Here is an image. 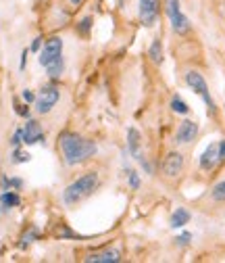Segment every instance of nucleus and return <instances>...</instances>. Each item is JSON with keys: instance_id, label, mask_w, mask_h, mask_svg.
Masks as SVG:
<instances>
[{"instance_id": "f257e3e1", "label": "nucleus", "mask_w": 225, "mask_h": 263, "mask_svg": "<svg viewBox=\"0 0 225 263\" xmlns=\"http://www.w3.org/2000/svg\"><path fill=\"white\" fill-rule=\"evenodd\" d=\"M56 151H58L60 161L65 163L67 167H77L98 155V144L81 134H77V132L65 129V132H60L56 138Z\"/></svg>"}, {"instance_id": "f03ea898", "label": "nucleus", "mask_w": 225, "mask_h": 263, "mask_svg": "<svg viewBox=\"0 0 225 263\" xmlns=\"http://www.w3.org/2000/svg\"><path fill=\"white\" fill-rule=\"evenodd\" d=\"M98 188H100V174L96 170L86 172L63 190V203H65L67 207H77L86 199H90Z\"/></svg>"}, {"instance_id": "7ed1b4c3", "label": "nucleus", "mask_w": 225, "mask_h": 263, "mask_svg": "<svg viewBox=\"0 0 225 263\" xmlns=\"http://www.w3.org/2000/svg\"><path fill=\"white\" fill-rule=\"evenodd\" d=\"M183 82L186 86L192 90V92H196L200 98H202V103L207 105V111L211 117H217V105H215V98L211 96V90H209V84L204 80V76L196 69H190L183 73Z\"/></svg>"}, {"instance_id": "20e7f679", "label": "nucleus", "mask_w": 225, "mask_h": 263, "mask_svg": "<svg viewBox=\"0 0 225 263\" xmlns=\"http://www.w3.org/2000/svg\"><path fill=\"white\" fill-rule=\"evenodd\" d=\"M58 98H60V90H58V86H54V84H46V86H42V88L36 92V103H34L36 113H38V115H48V113L56 107Z\"/></svg>"}, {"instance_id": "39448f33", "label": "nucleus", "mask_w": 225, "mask_h": 263, "mask_svg": "<svg viewBox=\"0 0 225 263\" xmlns=\"http://www.w3.org/2000/svg\"><path fill=\"white\" fill-rule=\"evenodd\" d=\"M38 54H40L38 61H40V65L44 69L50 67V65H54V63H58V61H63V40L58 36H52V38L44 40Z\"/></svg>"}, {"instance_id": "423d86ee", "label": "nucleus", "mask_w": 225, "mask_h": 263, "mask_svg": "<svg viewBox=\"0 0 225 263\" xmlns=\"http://www.w3.org/2000/svg\"><path fill=\"white\" fill-rule=\"evenodd\" d=\"M183 167H186V157L177 151H171L165 155L163 163H160V174H163L165 180H177L181 178Z\"/></svg>"}, {"instance_id": "0eeeda50", "label": "nucleus", "mask_w": 225, "mask_h": 263, "mask_svg": "<svg viewBox=\"0 0 225 263\" xmlns=\"http://www.w3.org/2000/svg\"><path fill=\"white\" fill-rule=\"evenodd\" d=\"M138 17L144 27L156 25L160 17V0H138Z\"/></svg>"}, {"instance_id": "6e6552de", "label": "nucleus", "mask_w": 225, "mask_h": 263, "mask_svg": "<svg viewBox=\"0 0 225 263\" xmlns=\"http://www.w3.org/2000/svg\"><path fill=\"white\" fill-rule=\"evenodd\" d=\"M198 132H200V127H198V123L194 119H181L179 125H177V129H175L173 142L179 144V146L192 144V142L198 138Z\"/></svg>"}, {"instance_id": "1a4fd4ad", "label": "nucleus", "mask_w": 225, "mask_h": 263, "mask_svg": "<svg viewBox=\"0 0 225 263\" xmlns=\"http://www.w3.org/2000/svg\"><path fill=\"white\" fill-rule=\"evenodd\" d=\"M23 144L31 146V144H44V129L40 125V121L36 119H27V123L23 125Z\"/></svg>"}, {"instance_id": "9d476101", "label": "nucleus", "mask_w": 225, "mask_h": 263, "mask_svg": "<svg viewBox=\"0 0 225 263\" xmlns=\"http://www.w3.org/2000/svg\"><path fill=\"white\" fill-rule=\"evenodd\" d=\"M198 167L202 172H213V170L219 167V142H211L202 151V155L198 159Z\"/></svg>"}, {"instance_id": "9b49d317", "label": "nucleus", "mask_w": 225, "mask_h": 263, "mask_svg": "<svg viewBox=\"0 0 225 263\" xmlns=\"http://www.w3.org/2000/svg\"><path fill=\"white\" fill-rule=\"evenodd\" d=\"M84 261H88V263H119L121 261V251L105 249V251H98V253H92V255L84 257Z\"/></svg>"}, {"instance_id": "f8f14e48", "label": "nucleus", "mask_w": 225, "mask_h": 263, "mask_svg": "<svg viewBox=\"0 0 225 263\" xmlns=\"http://www.w3.org/2000/svg\"><path fill=\"white\" fill-rule=\"evenodd\" d=\"M127 151H130L132 159H138L142 155V134L138 127L127 129Z\"/></svg>"}, {"instance_id": "ddd939ff", "label": "nucleus", "mask_w": 225, "mask_h": 263, "mask_svg": "<svg viewBox=\"0 0 225 263\" xmlns=\"http://www.w3.org/2000/svg\"><path fill=\"white\" fill-rule=\"evenodd\" d=\"M169 23H171V29L175 31L177 36H186V34H190V31H192V23H190V19L183 15V11L177 13V15H173V17L169 19Z\"/></svg>"}, {"instance_id": "4468645a", "label": "nucleus", "mask_w": 225, "mask_h": 263, "mask_svg": "<svg viewBox=\"0 0 225 263\" xmlns=\"http://www.w3.org/2000/svg\"><path fill=\"white\" fill-rule=\"evenodd\" d=\"M190 219H192L190 209L177 207V209L171 213V217H169V226H171L173 230H179V228H186V223H190Z\"/></svg>"}, {"instance_id": "2eb2a0df", "label": "nucleus", "mask_w": 225, "mask_h": 263, "mask_svg": "<svg viewBox=\"0 0 225 263\" xmlns=\"http://www.w3.org/2000/svg\"><path fill=\"white\" fill-rule=\"evenodd\" d=\"M148 59L154 63V65H163L165 61V52H163V40H160L158 36L152 38L150 46H148Z\"/></svg>"}, {"instance_id": "dca6fc26", "label": "nucleus", "mask_w": 225, "mask_h": 263, "mask_svg": "<svg viewBox=\"0 0 225 263\" xmlns=\"http://www.w3.org/2000/svg\"><path fill=\"white\" fill-rule=\"evenodd\" d=\"M0 205H3V209H17L21 207V196L17 190H3V194H0Z\"/></svg>"}, {"instance_id": "f3484780", "label": "nucleus", "mask_w": 225, "mask_h": 263, "mask_svg": "<svg viewBox=\"0 0 225 263\" xmlns=\"http://www.w3.org/2000/svg\"><path fill=\"white\" fill-rule=\"evenodd\" d=\"M169 107H171V111H173V113H177V115H181V117L190 115V107H188V103L183 101V98H181L179 94H173Z\"/></svg>"}, {"instance_id": "a211bd4d", "label": "nucleus", "mask_w": 225, "mask_h": 263, "mask_svg": "<svg viewBox=\"0 0 225 263\" xmlns=\"http://www.w3.org/2000/svg\"><path fill=\"white\" fill-rule=\"evenodd\" d=\"M38 236H40V230H38L36 226H29L25 232L21 234V242H19V247H21V249H27L31 242H36V240H38Z\"/></svg>"}, {"instance_id": "6ab92c4d", "label": "nucleus", "mask_w": 225, "mask_h": 263, "mask_svg": "<svg viewBox=\"0 0 225 263\" xmlns=\"http://www.w3.org/2000/svg\"><path fill=\"white\" fill-rule=\"evenodd\" d=\"M209 199L213 203H225V180L213 184V188L209 190Z\"/></svg>"}, {"instance_id": "aec40b11", "label": "nucleus", "mask_w": 225, "mask_h": 263, "mask_svg": "<svg viewBox=\"0 0 225 263\" xmlns=\"http://www.w3.org/2000/svg\"><path fill=\"white\" fill-rule=\"evenodd\" d=\"M0 188L3 190H23V180L21 178H7V176H3L0 178Z\"/></svg>"}, {"instance_id": "412c9836", "label": "nucleus", "mask_w": 225, "mask_h": 263, "mask_svg": "<svg viewBox=\"0 0 225 263\" xmlns=\"http://www.w3.org/2000/svg\"><path fill=\"white\" fill-rule=\"evenodd\" d=\"M63 73H65V59L58 61V63H54V65H50V67H46V76H48L52 82H54V80H60Z\"/></svg>"}, {"instance_id": "4be33fe9", "label": "nucleus", "mask_w": 225, "mask_h": 263, "mask_svg": "<svg viewBox=\"0 0 225 263\" xmlns=\"http://www.w3.org/2000/svg\"><path fill=\"white\" fill-rule=\"evenodd\" d=\"M92 25H94V19H92L90 15L84 17V19H79V23H77V34H79L81 38H88L90 31H92Z\"/></svg>"}, {"instance_id": "5701e85b", "label": "nucleus", "mask_w": 225, "mask_h": 263, "mask_svg": "<svg viewBox=\"0 0 225 263\" xmlns=\"http://www.w3.org/2000/svg\"><path fill=\"white\" fill-rule=\"evenodd\" d=\"M31 159V155L25 151V148H21V146H17V148H13V155H11V161L15 163V165H21V163H27Z\"/></svg>"}, {"instance_id": "b1692460", "label": "nucleus", "mask_w": 225, "mask_h": 263, "mask_svg": "<svg viewBox=\"0 0 225 263\" xmlns=\"http://www.w3.org/2000/svg\"><path fill=\"white\" fill-rule=\"evenodd\" d=\"M127 186H130V190H140L142 186V178L136 170H130L127 172Z\"/></svg>"}, {"instance_id": "393cba45", "label": "nucleus", "mask_w": 225, "mask_h": 263, "mask_svg": "<svg viewBox=\"0 0 225 263\" xmlns=\"http://www.w3.org/2000/svg\"><path fill=\"white\" fill-rule=\"evenodd\" d=\"M165 13L171 19L173 15L181 13V0H165Z\"/></svg>"}, {"instance_id": "a878e982", "label": "nucleus", "mask_w": 225, "mask_h": 263, "mask_svg": "<svg viewBox=\"0 0 225 263\" xmlns=\"http://www.w3.org/2000/svg\"><path fill=\"white\" fill-rule=\"evenodd\" d=\"M15 113L19 115V117H23V119H29L31 117V109H29V105L23 101V103H19V101H15Z\"/></svg>"}, {"instance_id": "bb28decb", "label": "nucleus", "mask_w": 225, "mask_h": 263, "mask_svg": "<svg viewBox=\"0 0 225 263\" xmlns=\"http://www.w3.org/2000/svg\"><path fill=\"white\" fill-rule=\"evenodd\" d=\"M56 234H58L63 240H65V238H77V234L73 232V230H71L67 223H63V226L58 228V232H56Z\"/></svg>"}, {"instance_id": "cd10ccee", "label": "nucleus", "mask_w": 225, "mask_h": 263, "mask_svg": "<svg viewBox=\"0 0 225 263\" xmlns=\"http://www.w3.org/2000/svg\"><path fill=\"white\" fill-rule=\"evenodd\" d=\"M21 144H23V127H17L15 134L11 136V146L17 148V146H21Z\"/></svg>"}, {"instance_id": "c85d7f7f", "label": "nucleus", "mask_w": 225, "mask_h": 263, "mask_svg": "<svg viewBox=\"0 0 225 263\" xmlns=\"http://www.w3.org/2000/svg\"><path fill=\"white\" fill-rule=\"evenodd\" d=\"M21 98H23V101H25L27 105H34V103H36V92L27 88V90H23V92H21Z\"/></svg>"}, {"instance_id": "c756f323", "label": "nucleus", "mask_w": 225, "mask_h": 263, "mask_svg": "<svg viewBox=\"0 0 225 263\" xmlns=\"http://www.w3.org/2000/svg\"><path fill=\"white\" fill-rule=\"evenodd\" d=\"M190 240H192V234H190V232H181V234L175 238V245H177V247H188Z\"/></svg>"}, {"instance_id": "7c9ffc66", "label": "nucleus", "mask_w": 225, "mask_h": 263, "mask_svg": "<svg viewBox=\"0 0 225 263\" xmlns=\"http://www.w3.org/2000/svg\"><path fill=\"white\" fill-rule=\"evenodd\" d=\"M42 44H44V38H42V36H38L34 42H31V46H29V52H40Z\"/></svg>"}, {"instance_id": "2f4dec72", "label": "nucleus", "mask_w": 225, "mask_h": 263, "mask_svg": "<svg viewBox=\"0 0 225 263\" xmlns=\"http://www.w3.org/2000/svg\"><path fill=\"white\" fill-rule=\"evenodd\" d=\"M225 165V138L219 140V167Z\"/></svg>"}, {"instance_id": "473e14b6", "label": "nucleus", "mask_w": 225, "mask_h": 263, "mask_svg": "<svg viewBox=\"0 0 225 263\" xmlns=\"http://www.w3.org/2000/svg\"><path fill=\"white\" fill-rule=\"evenodd\" d=\"M27 54H29V48H23V52H21V63H19V69H21V71L25 69V65H27Z\"/></svg>"}, {"instance_id": "72a5a7b5", "label": "nucleus", "mask_w": 225, "mask_h": 263, "mask_svg": "<svg viewBox=\"0 0 225 263\" xmlns=\"http://www.w3.org/2000/svg\"><path fill=\"white\" fill-rule=\"evenodd\" d=\"M69 3V7H79V5H84V0H67Z\"/></svg>"}, {"instance_id": "f704fd0d", "label": "nucleus", "mask_w": 225, "mask_h": 263, "mask_svg": "<svg viewBox=\"0 0 225 263\" xmlns=\"http://www.w3.org/2000/svg\"><path fill=\"white\" fill-rule=\"evenodd\" d=\"M3 211H5V209H3V205H0V217H3Z\"/></svg>"}, {"instance_id": "c9c22d12", "label": "nucleus", "mask_w": 225, "mask_h": 263, "mask_svg": "<svg viewBox=\"0 0 225 263\" xmlns=\"http://www.w3.org/2000/svg\"><path fill=\"white\" fill-rule=\"evenodd\" d=\"M0 253H3V242H0Z\"/></svg>"}]
</instances>
